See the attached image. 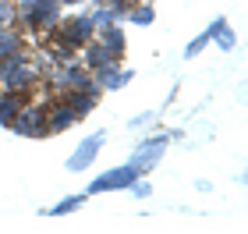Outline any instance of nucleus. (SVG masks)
Listing matches in <instances>:
<instances>
[{"label":"nucleus","instance_id":"nucleus-1","mask_svg":"<svg viewBox=\"0 0 248 234\" xmlns=\"http://www.w3.org/2000/svg\"><path fill=\"white\" fill-rule=\"evenodd\" d=\"M11 131L25 139H43L46 135V107H21L11 121Z\"/></svg>","mask_w":248,"mask_h":234},{"label":"nucleus","instance_id":"nucleus-2","mask_svg":"<svg viewBox=\"0 0 248 234\" xmlns=\"http://www.w3.org/2000/svg\"><path fill=\"white\" fill-rule=\"evenodd\" d=\"M0 82H4L7 89H15V93H21V89H29V85H32V68L25 64L21 50L0 61Z\"/></svg>","mask_w":248,"mask_h":234},{"label":"nucleus","instance_id":"nucleus-3","mask_svg":"<svg viewBox=\"0 0 248 234\" xmlns=\"http://www.w3.org/2000/svg\"><path fill=\"white\" fill-rule=\"evenodd\" d=\"M103 139H107V131H93L89 139H82V146H78L71 156H67V171L78 174V171H85V167H93V160L99 156V149H103Z\"/></svg>","mask_w":248,"mask_h":234},{"label":"nucleus","instance_id":"nucleus-4","mask_svg":"<svg viewBox=\"0 0 248 234\" xmlns=\"http://www.w3.org/2000/svg\"><path fill=\"white\" fill-rule=\"evenodd\" d=\"M135 167L131 163H124V167H114V171H107V174H99L93 185H89V192L85 195H99V192H117V188H128L135 181Z\"/></svg>","mask_w":248,"mask_h":234},{"label":"nucleus","instance_id":"nucleus-5","mask_svg":"<svg viewBox=\"0 0 248 234\" xmlns=\"http://www.w3.org/2000/svg\"><path fill=\"white\" fill-rule=\"evenodd\" d=\"M93 32H96V25H93V18H89V15H75L67 21H57V36L64 43H71V47L89 43V39H93Z\"/></svg>","mask_w":248,"mask_h":234},{"label":"nucleus","instance_id":"nucleus-6","mask_svg":"<svg viewBox=\"0 0 248 234\" xmlns=\"http://www.w3.org/2000/svg\"><path fill=\"white\" fill-rule=\"evenodd\" d=\"M25 25H32V29H53L61 21V11H57V0H43V4H36L32 11H25Z\"/></svg>","mask_w":248,"mask_h":234},{"label":"nucleus","instance_id":"nucleus-7","mask_svg":"<svg viewBox=\"0 0 248 234\" xmlns=\"http://www.w3.org/2000/svg\"><path fill=\"white\" fill-rule=\"evenodd\" d=\"M163 149H167V146H139V153H135L128 163L135 167V174H149L153 167L163 160Z\"/></svg>","mask_w":248,"mask_h":234},{"label":"nucleus","instance_id":"nucleus-8","mask_svg":"<svg viewBox=\"0 0 248 234\" xmlns=\"http://www.w3.org/2000/svg\"><path fill=\"white\" fill-rule=\"evenodd\" d=\"M96 89H124V82H131V71H117L114 64H103L96 68Z\"/></svg>","mask_w":248,"mask_h":234},{"label":"nucleus","instance_id":"nucleus-9","mask_svg":"<svg viewBox=\"0 0 248 234\" xmlns=\"http://www.w3.org/2000/svg\"><path fill=\"white\" fill-rule=\"evenodd\" d=\"M57 85L82 89V93H99V89H96V82H93V75H89V71H82V68H75V64H71V68H67V71L57 78Z\"/></svg>","mask_w":248,"mask_h":234},{"label":"nucleus","instance_id":"nucleus-10","mask_svg":"<svg viewBox=\"0 0 248 234\" xmlns=\"http://www.w3.org/2000/svg\"><path fill=\"white\" fill-rule=\"evenodd\" d=\"M75 121L78 117L71 114V107H67V103H57V107L46 110V131H64V128H71Z\"/></svg>","mask_w":248,"mask_h":234},{"label":"nucleus","instance_id":"nucleus-11","mask_svg":"<svg viewBox=\"0 0 248 234\" xmlns=\"http://www.w3.org/2000/svg\"><path fill=\"white\" fill-rule=\"evenodd\" d=\"M25 107V96L15 93V89H7L4 96H0V125H7L11 128V121H15V114Z\"/></svg>","mask_w":248,"mask_h":234},{"label":"nucleus","instance_id":"nucleus-12","mask_svg":"<svg viewBox=\"0 0 248 234\" xmlns=\"http://www.w3.org/2000/svg\"><path fill=\"white\" fill-rule=\"evenodd\" d=\"M96 99H99V93H82V89H75V93H67L64 103L71 107V114H75V117H85L89 110L96 107Z\"/></svg>","mask_w":248,"mask_h":234},{"label":"nucleus","instance_id":"nucleus-13","mask_svg":"<svg viewBox=\"0 0 248 234\" xmlns=\"http://www.w3.org/2000/svg\"><path fill=\"white\" fill-rule=\"evenodd\" d=\"M85 61H89V68L96 71V68H103V64L114 61V53H110L103 43H93V39H89V43H85Z\"/></svg>","mask_w":248,"mask_h":234},{"label":"nucleus","instance_id":"nucleus-14","mask_svg":"<svg viewBox=\"0 0 248 234\" xmlns=\"http://www.w3.org/2000/svg\"><path fill=\"white\" fill-rule=\"evenodd\" d=\"M103 47L114 53V61L124 53V32H121L117 25H103Z\"/></svg>","mask_w":248,"mask_h":234},{"label":"nucleus","instance_id":"nucleus-15","mask_svg":"<svg viewBox=\"0 0 248 234\" xmlns=\"http://www.w3.org/2000/svg\"><path fill=\"white\" fill-rule=\"evenodd\" d=\"M18 50H21V39H18L15 32L4 25V29H0V61L11 57V53H18Z\"/></svg>","mask_w":248,"mask_h":234},{"label":"nucleus","instance_id":"nucleus-16","mask_svg":"<svg viewBox=\"0 0 248 234\" xmlns=\"http://www.w3.org/2000/svg\"><path fill=\"white\" fill-rule=\"evenodd\" d=\"M89 18H93V25H96V29H103V25H114V21L121 18V7H117V4H107V7H99L96 15H89Z\"/></svg>","mask_w":248,"mask_h":234},{"label":"nucleus","instance_id":"nucleus-17","mask_svg":"<svg viewBox=\"0 0 248 234\" xmlns=\"http://www.w3.org/2000/svg\"><path fill=\"white\" fill-rule=\"evenodd\" d=\"M82 203H85V192H78V195H67V199H61V203L50 209V217H64V213H75V209L82 206Z\"/></svg>","mask_w":248,"mask_h":234},{"label":"nucleus","instance_id":"nucleus-18","mask_svg":"<svg viewBox=\"0 0 248 234\" xmlns=\"http://www.w3.org/2000/svg\"><path fill=\"white\" fill-rule=\"evenodd\" d=\"M209 43H213V39H209V32H202V36H195V39H191L188 47H185V57H188V61H191V57H199V53L206 50Z\"/></svg>","mask_w":248,"mask_h":234},{"label":"nucleus","instance_id":"nucleus-19","mask_svg":"<svg viewBox=\"0 0 248 234\" xmlns=\"http://www.w3.org/2000/svg\"><path fill=\"white\" fill-rule=\"evenodd\" d=\"M131 21H135V25H153V21H156V11H153L149 4H142V7L131 11Z\"/></svg>","mask_w":248,"mask_h":234},{"label":"nucleus","instance_id":"nucleus-20","mask_svg":"<svg viewBox=\"0 0 248 234\" xmlns=\"http://www.w3.org/2000/svg\"><path fill=\"white\" fill-rule=\"evenodd\" d=\"M213 43H217L220 50H231V47H234V32H231L227 25H223V29L217 32V36H213Z\"/></svg>","mask_w":248,"mask_h":234},{"label":"nucleus","instance_id":"nucleus-21","mask_svg":"<svg viewBox=\"0 0 248 234\" xmlns=\"http://www.w3.org/2000/svg\"><path fill=\"white\" fill-rule=\"evenodd\" d=\"M128 188H131V195H135V199H149V195H153V185H149V181H139V177H135Z\"/></svg>","mask_w":248,"mask_h":234},{"label":"nucleus","instance_id":"nucleus-22","mask_svg":"<svg viewBox=\"0 0 248 234\" xmlns=\"http://www.w3.org/2000/svg\"><path fill=\"white\" fill-rule=\"evenodd\" d=\"M71 50H75V47H71V43H64V39L57 36V50H50V53H53V57H57V61H71V57H75V53H71Z\"/></svg>","mask_w":248,"mask_h":234},{"label":"nucleus","instance_id":"nucleus-23","mask_svg":"<svg viewBox=\"0 0 248 234\" xmlns=\"http://www.w3.org/2000/svg\"><path fill=\"white\" fill-rule=\"evenodd\" d=\"M11 21H15V7H11V0H0V29Z\"/></svg>","mask_w":248,"mask_h":234},{"label":"nucleus","instance_id":"nucleus-24","mask_svg":"<svg viewBox=\"0 0 248 234\" xmlns=\"http://www.w3.org/2000/svg\"><path fill=\"white\" fill-rule=\"evenodd\" d=\"M36 4H43V0H18V15H25V11H32Z\"/></svg>","mask_w":248,"mask_h":234},{"label":"nucleus","instance_id":"nucleus-25","mask_svg":"<svg viewBox=\"0 0 248 234\" xmlns=\"http://www.w3.org/2000/svg\"><path fill=\"white\" fill-rule=\"evenodd\" d=\"M153 114H139V117H131V128H139V125H149Z\"/></svg>","mask_w":248,"mask_h":234},{"label":"nucleus","instance_id":"nucleus-26","mask_svg":"<svg viewBox=\"0 0 248 234\" xmlns=\"http://www.w3.org/2000/svg\"><path fill=\"white\" fill-rule=\"evenodd\" d=\"M103 4H117V7H124V4H128V0H103Z\"/></svg>","mask_w":248,"mask_h":234},{"label":"nucleus","instance_id":"nucleus-27","mask_svg":"<svg viewBox=\"0 0 248 234\" xmlns=\"http://www.w3.org/2000/svg\"><path fill=\"white\" fill-rule=\"evenodd\" d=\"M64 4H78V0H64Z\"/></svg>","mask_w":248,"mask_h":234}]
</instances>
